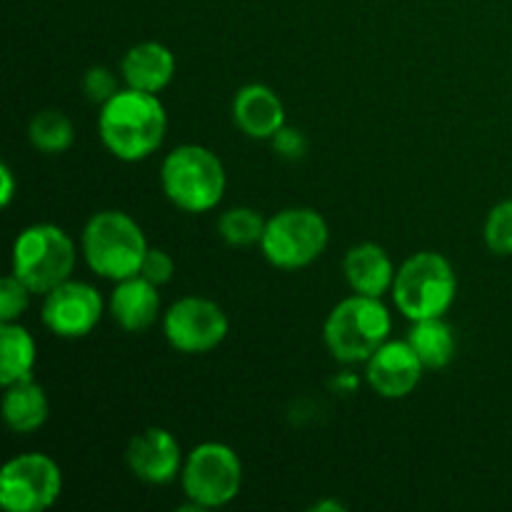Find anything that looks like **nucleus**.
Masks as SVG:
<instances>
[{"label":"nucleus","mask_w":512,"mask_h":512,"mask_svg":"<svg viewBox=\"0 0 512 512\" xmlns=\"http://www.w3.org/2000/svg\"><path fill=\"white\" fill-rule=\"evenodd\" d=\"M425 365L410 348L408 340H388L365 363V380L370 390L385 400H403L420 385Z\"/></svg>","instance_id":"13"},{"label":"nucleus","mask_w":512,"mask_h":512,"mask_svg":"<svg viewBox=\"0 0 512 512\" xmlns=\"http://www.w3.org/2000/svg\"><path fill=\"white\" fill-rule=\"evenodd\" d=\"M230 320L215 300L185 295L163 313V335L175 353L205 355L225 343Z\"/></svg>","instance_id":"10"},{"label":"nucleus","mask_w":512,"mask_h":512,"mask_svg":"<svg viewBox=\"0 0 512 512\" xmlns=\"http://www.w3.org/2000/svg\"><path fill=\"white\" fill-rule=\"evenodd\" d=\"M175 53L158 40H143L125 50L120 60V78L128 88L155 93L168 88L175 78Z\"/></svg>","instance_id":"15"},{"label":"nucleus","mask_w":512,"mask_h":512,"mask_svg":"<svg viewBox=\"0 0 512 512\" xmlns=\"http://www.w3.org/2000/svg\"><path fill=\"white\" fill-rule=\"evenodd\" d=\"M315 512H325V510H335V512H343L345 505L338 503V500H323V503L313 505Z\"/></svg>","instance_id":"29"},{"label":"nucleus","mask_w":512,"mask_h":512,"mask_svg":"<svg viewBox=\"0 0 512 512\" xmlns=\"http://www.w3.org/2000/svg\"><path fill=\"white\" fill-rule=\"evenodd\" d=\"M3 420L13 433L30 435L43 428L50 418V400L45 395L43 385L35 383L33 378L20 380V383L5 385L3 403Z\"/></svg>","instance_id":"18"},{"label":"nucleus","mask_w":512,"mask_h":512,"mask_svg":"<svg viewBox=\"0 0 512 512\" xmlns=\"http://www.w3.org/2000/svg\"><path fill=\"white\" fill-rule=\"evenodd\" d=\"M83 90L85 95H88V100H93L95 105L108 103V100L120 90L118 75H115L113 70L105 68V65H93V68L85 70Z\"/></svg>","instance_id":"25"},{"label":"nucleus","mask_w":512,"mask_h":512,"mask_svg":"<svg viewBox=\"0 0 512 512\" xmlns=\"http://www.w3.org/2000/svg\"><path fill=\"white\" fill-rule=\"evenodd\" d=\"M390 298L410 323L445 318L458 298V273L445 255L435 250H420L403 260L395 273Z\"/></svg>","instance_id":"5"},{"label":"nucleus","mask_w":512,"mask_h":512,"mask_svg":"<svg viewBox=\"0 0 512 512\" xmlns=\"http://www.w3.org/2000/svg\"><path fill=\"white\" fill-rule=\"evenodd\" d=\"M410 348L425 365V370H443L453 363L458 340H455L453 328L445 323V318L415 320L408 330Z\"/></svg>","instance_id":"20"},{"label":"nucleus","mask_w":512,"mask_h":512,"mask_svg":"<svg viewBox=\"0 0 512 512\" xmlns=\"http://www.w3.org/2000/svg\"><path fill=\"white\" fill-rule=\"evenodd\" d=\"M13 198H15V175H13V168H10L8 163H3L0 165V203H3V208H10Z\"/></svg>","instance_id":"28"},{"label":"nucleus","mask_w":512,"mask_h":512,"mask_svg":"<svg viewBox=\"0 0 512 512\" xmlns=\"http://www.w3.org/2000/svg\"><path fill=\"white\" fill-rule=\"evenodd\" d=\"M140 275H143L145 280H150L153 285H158V288L168 285L175 275L173 255L163 248H150L143 265H140Z\"/></svg>","instance_id":"26"},{"label":"nucleus","mask_w":512,"mask_h":512,"mask_svg":"<svg viewBox=\"0 0 512 512\" xmlns=\"http://www.w3.org/2000/svg\"><path fill=\"white\" fill-rule=\"evenodd\" d=\"M150 245L138 220L125 210L93 213L80 233V255L98 278L118 280L140 275Z\"/></svg>","instance_id":"2"},{"label":"nucleus","mask_w":512,"mask_h":512,"mask_svg":"<svg viewBox=\"0 0 512 512\" xmlns=\"http://www.w3.org/2000/svg\"><path fill=\"white\" fill-rule=\"evenodd\" d=\"M78 263L75 240L60 225L33 223L20 230L10 250V273L43 298L73 278Z\"/></svg>","instance_id":"6"},{"label":"nucleus","mask_w":512,"mask_h":512,"mask_svg":"<svg viewBox=\"0 0 512 512\" xmlns=\"http://www.w3.org/2000/svg\"><path fill=\"white\" fill-rule=\"evenodd\" d=\"M30 298L33 290L23 280L15 278L13 273L5 275L0 283V323H18L20 315L28 310Z\"/></svg>","instance_id":"24"},{"label":"nucleus","mask_w":512,"mask_h":512,"mask_svg":"<svg viewBox=\"0 0 512 512\" xmlns=\"http://www.w3.org/2000/svg\"><path fill=\"white\" fill-rule=\"evenodd\" d=\"M165 133H168V113L155 93L125 85L108 103L100 105V143L120 163H140L158 153Z\"/></svg>","instance_id":"1"},{"label":"nucleus","mask_w":512,"mask_h":512,"mask_svg":"<svg viewBox=\"0 0 512 512\" xmlns=\"http://www.w3.org/2000/svg\"><path fill=\"white\" fill-rule=\"evenodd\" d=\"M233 123L243 135L253 140H273L285 120V105L280 95L265 83H248L233 98Z\"/></svg>","instance_id":"14"},{"label":"nucleus","mask_w":512,"mask_h":512,"mask_svg":"<svg viewBox=\"0 0 512 512\" xmlns=\"http://www.w3.org/2000/svg\"><path fill=\"white\" fill-rule=\"evenodd\" d=\"M180 485L188 498L183 510H215L233 503L243 490V463L230 445L208 440L185 455Z\"/></svg>","instance_id":"7"},{"label":"nucleus","mask_w":512,"mask_h":512,"mask_svg":"<svg viewBox=\"0 0 512 512\" xmlns=\"http://www.w3.org/2000/svg\"><path fill=\"white\" fill-rule=\"evenodd\" d=\"M328 220L313 208H283L270 215L260 238V253L278 270H303L328 250Z\"/></svg>","instance_id":"8"},{"label":"nucleus","mask_w":512,"mask_h":512,"mask_svg":"<svg viewBox=\"0 0 512 512\" xmlns=\"http://www.w3.org/2000/svg\"><path fill=\"white\" fill-rule=\"evenodd\" d=\"M485 245L495 255H512V198L495 205L485 218Z\"/></svg>","instance_id":"23"},{"label":"nucleus","mask_w":512,"mask_h":512,"mask_svg":"<svg viewBox=\"0 0 512 512\" xmlns=\"http://www.w3.org/2000/svg\"><path fill=\"white\" fill-rule=\"evenodd\" d=\"M28 140L38 153L63 155L75 143V125L63 110H40L28 125Z\"/></svg>","instance_id":"21"},{"label":"nucleus","mask_w":512,"mask_h":512,"mask_svg":"<svg viewBox=\"0 0 512 512\" xmlns=\"http://www.w3.org/2000/svg\"><path fill=\"white\" fill-rule=\"evenodd\" d=\"M105 313L103 295L98 288L83 280H65L58 288L43 295L40 318L43 325L63 340H80L98 328Z\"/></svg>","instance_id":"11"},{"label":"nucleus","mask_w":512,"mask_h":512,"mask_svg":"<svg viewBox=\"0 0 512 512\" xmlns=\"http://www.w3.org/2000/svg\"><path fill=\"white\" fill-rule=\"evenodd\" d=\"M63 493V470L50 455L23 453L0 470V508L5 512H45Z\"/></svg>","instance_id":"9"},{"label":"nucleus","mask_w":512,"mask_h":512,"mask_svg":"<svg viewBox=\"0 0 512 512\" xmlns=\"http://www.w3.org/2000/svg\"><path fill=\"white\" fill-rule=\"evenodd\" d=\"M270 143H273L275 153L285 160H300L308 153V140H305V135L300 133V130L290 128V125H283V128L273 135Z\"/></svg>","instance_id":"27"},{"label":"nucleus","mask_w":512,"mask_h":512,"mask_svg":"<svg viewBox=\"0 0 512 512\" xmlns=\"http://www.w3.org/2000/svg\"><path fill=\"white\" fill-rule=\"evenodd\" d=\"M395 273H398V268H395L393 258L383 245L358 243L345 253L343 275L353 293L383 298L393 290Z\"/></svg>","instance_id":"17"},{"label":"nucleus","mask_w":512,"mask_h":512,"mask_svg":"<svg viewBox=\"0 0 512 512\" xmlns=\"http://www.w3.org/2000/svg\"><path fill=\"white\" fill-rule=\"evenodd\" d=\"M38 345L33 333L20 323H0V383L13 385L33 378Z\"/></svg>","instance_id":"19"},{"label":"nucleus","mask_w":512,"mask_h":512,"mask_svg":"<svg viewBox=\"0 0 512 512\" xmlns=\"http://www.w3.org/2000/svg\"><path fill=\"white\" fill-rule=\"evenodd\" d=\"M160 188L183 213H210L223 200L228 173L218 155L198 143L170 150L160 165Z\"/></svg>","instance_id":"3"},{"label":"nucleus","mask_w":512,"mask_h":512,"mask_svg":"<svg viewBox=\"0 0 512 512\" xmlns=\"http://www.w3.org/2000/svg\"><path fill=\"white\" fill-rule=\"evenodd\" d=\"M393 333V315L383 298L348 295L333 305L323 325V343L333 360L343 365L368 363L370 355L388 343Z\"/></svg>","instance_id":"4"},{"label":"nucleus","mask_w":512,"mask_h":512,"mask_svg":"<svg viewBox=\"0 0 512 512\" xmlns=\"http://www.w3.org/2000/svg\"><path fill=\"white\" fill-rule=\"evenodd\" d=\"M185 453L168 428H145L125 448V465L145 485H168L183 473Z\"/></svg>","instance_id":"12"},{"label":"nucleus","mask_w":512,"mask_h":512,"mask_svg":"<svg viewBox=\"0 0 512 512\" xmlns=\"http://www.w3.org/2000/svg\"><path fill=\"white\" fill-rule=\"evenodd\" d=\"M265 223H268V218H263L258 210L238 205V208H230L220 215L218 233L230 248H250V245H260Z\"/></svg>","instance_id":"22"},{"label":"nucleus","mask_w":512,"mask_h":512,"mask_svg":"<svg viewBox=\"0 0 512 512\" xmlns=\"http://www.w3.org/2000/svg\"><path fill=\"white\" fill-rule=\"evenodd\" d=\"M108 313L125 333H143L160 320V288L143 275L118 280L110 293Z\"/></svg>","instance_id":"16"}]
</instances>
